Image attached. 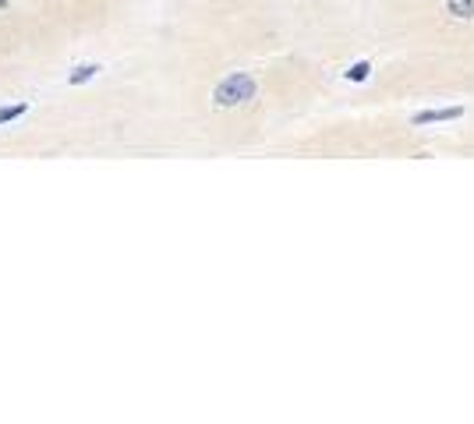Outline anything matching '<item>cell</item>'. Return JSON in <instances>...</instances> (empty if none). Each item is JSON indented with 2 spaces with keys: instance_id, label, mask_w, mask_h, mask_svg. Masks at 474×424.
Wrapping results in <instances>:
<instances>
[{
  "instance_id": "cell-5",
  "label": "cell",
  "mask_w": 474,
  "mask_h": 424,
  "mask_svg": "<svg viewBox=\"0 0 474 424\" xmlns=\"http://www.w3.org/2000/svg\"><path fill=\"white\" fill-rule=\"evenodd\" d=\"M446 7L457 18H474V0H446Z\"/></svg>"
},
{
  "instance_id": "cell-2",
  "label": "cell",
  "mask_w": 474,
  "mask_h": 424,
  "mask_svg": "<svg viewBox=\"0 0 474 424\" xmlns=\"http://www.w3.org/2000/svg\"><path fill=\"white\" fill-rule=\"evenodd\" d=\"M464 117V106H446V110H421L414 113V124L425 127V124H443V120H460Z\"/></svg>"
},
{
  "instance_id": "cell-6",
  "label": "cell",
  "mask_w": 474,
  "mask_h": 424,
  "mask_svg": "<svg viewBox=\"0 0 474 424\" xmlns=\"http://www.w3.org/2000/svg\"><path fill=\"white\" fill-rule=\"evenodd\" d=\"M369 75H372V64H369V60H358V64L347 68V78H351V82H365Z\"/></svg>"
},
{
  "instance_id": "cell-3",
  "label": "cell",
  "mask_w": 474,
  "mask_h": 424,
  "mask_svg": "<svg viewBox=\"0 0 474 424\" xmlns=\"http://www.w3.org/2000/svg\"><path fill=\"white\" fill-rule=\"evenodd\" d=\"M99 71H103L99 64H78L75 71H68V85H86V82H93Z\"/></svg>"
},
{
  "instance_id": "cell-4",
  "label": "cell",
  "mask_w": 474,
  "mask_h": 424,
  "mask_svg": "<svg viewBox=\"0 0 474 424\" xmlns=\"http://www.w3.org/2000/svg\"><path fill=\"white\" fill-rule=\"evenodd\" d=\"M25 113H29V103L0 106V124H11V120H18V117H25Z\"/></svg>"
},
{
  "instance_id": "cell-1",
  "label": "cell",
  "mask_w": 474,
  "mask_h": 424,
  "mask_svg": "<svg viewBox=\"0 0 474 424\" xmlns=\"http://www.w3.org/2000/svg\"><path fill=\"white\" fill-rule=\"evenodd\" d=\"M212 100H216V106L252 103V100H255V78H252V75H244V71H237V75H227V78L216 85Z\"/></svg>"
},
{
  "instance_id": "cell-7",
  "label": "cell",
  "mask_w": 474,
  "mask_h": 424,
  "mask_svg": "<svg viewBox=\"0 0 474 424\" xmlns=\"http://www.w3.org/2000/svg\"><path fill=\"white\" fill-rule=\"evenodd\" d=\"M0 7H7V0H0Z\"/></svg>"
}]
</instances>
